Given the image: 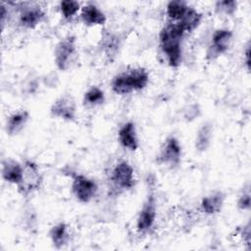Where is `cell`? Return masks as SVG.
<instances>
[{
  "label": "cell",
  "instance_id": "24",
  "mask_svg": "<svg viewBox=\"0 0 251 251\" xmlns=\"http://www.w3.org/2000/svg\"><path fill=\"white\" fill-rule=\"evenodd\" d=\"M236 207L240 211H249L251 207V192H250V184L247 182L242 189L240 190L237 200Z\"/></svg>",
  "mask_w": 251,
  "mask_h": 251
},
{
  "label": "cell",
  "instance_id": "19",
  "mask_svg": "<svg viewBox=\"0 0 251 251\" xmlns=\"http://www.w3.org/2000/svg\"><path fill=\"white\" fill-rule=\"evenodd\" d=\"M202 19H203L202 14L196 8L189 6L184 16L176 24H178L179 26L182 28V30L185 33H187V32L194 31L201 25Z\"/></svg>",
  "mask_w": 251,
  "mask_h": 251
},
{
  "label": "cell",
  "instance_id": "4",
  "mask_svg": "<svg viewBox=\"0 0 251 251\" xmlns=\"http://www.w3.org/2000/svg\"><path fill=\"white\" fill-rule=\"evenodd\" d=\"M182 159V146L178 138L173 134L168 135L163 141L156 162L168 169L177 168Z\"/></svg>",
  "mask_w": 251,
  "mask_h": 251
},
{
  "label": "cell",
  "instance_id": "5",
  "mask_svg": "<svg viewBox=\"0 0 251 251\" xmlns=\"http://www.w3.org/2000/svg\"><path fill=\"white\" fill-rule=\"evenodd\" d=\"M98 190V183L94 178L78 173L72 175L71 191L78 202L84 204L91 202L96 197Z\"/></svg>",
  "mask_w": 251,
  "mask_h": 251
},
{
  "label": "cell",
  "instance_id": "10",
  "mask_svg": "<svg viewBox=\"0 0 251 251\" xmlns=\"http://www.w3.org/2000/svg\"><path fill=\"white\" fill-rule=\"evenodd\" d=\"M49 113L55 119L75 123L77 119L76 102L71 94L61 95L51 104Z\"/></svg>",
  "mask_w": 251,
  "mask_h": 251
},
{
  "label": "cell",
  "instance_id": "13",
  "mask_svg": "<svg viewBox=\"0 0 251 251\" xmlns=\"http://www.w3.org/2000/svg\"><path fill=\"white\" fill-rule=\"evenodd\" d=\"M1 176L7 183L18 187L23 179V162L13 158L3 159L1 162Z\"/></svg>",
  "mask_w": 251,
  "mask_h": 251
},
{
  "label": "cell",
  "instance_id": "28",
  "mask_svg": "<svg viewBox=\"0 0 251 251\" xmlns=\"http://www.w3.org/2000/svg\"><path fill=\"white\" fill-rule=\"evenodd\" d=\"M243 62L246 70L249 72L250 71V42L247 43L245 50L243 52Z\"/></svg>",
  "mask_w": 251,
  "mask_h": 251
},
{
  "label": "cell",
  "instance_id": "8",
  "mask_svg": "<svg viewBox=\"0 0 251 251\" xmlns=\"http://www.w3.org/2000/svg\"><path fill=\"white\" fill-rule=\"evenodd\" d=\"M157 218V198L154 191L150 190L138 211L135 227L139 233L148 232L155 225Z\"/></svg>",
  "mask_w": 251,
  "mask_h": 251
},
{
  "label": "cell",
  "instance_id": "12",
  "mask_svg": "<svg viewBox=\"0 0 251 251\" xmlns=\"http://www.w3.org/2000/svg\"><path fill=\"white\" fill-rule=\"evenodd\" d=\"M118 141L123 148L131 152H134L139 148V138L134 122H125L119 127Z\"/></svg>",
  "mask_w": 251,
  "mask_h": 251
},
{
  "label": "cell",
  "instance_id": "16",
  "mask_svg": "<svg viewBox=\"0 0 251 251\" xmlns=\"http://www.w3.org/2000/svg\"><path fill=\"white\" fill-rule=\"evenodd\" d=\"M30 114L28 111L22 109L11 113L5 123V131L9 136H16L20 134L27 123L29 122Z\"/></svg>",
  "mask_w": 251,
  "mask_h": 251
},
{
  "label": "cell",
  "instance_id": "27",
  "mask_svg": "<svg viewBox=\"0 0 251 251\" xmlns=\"http://www.w3.org/2000/svg\"><path fill=\"white\" fill-rule=\"evenodd\" d=\"M9 7L8 4H6L5 2H1L0 4V21H1V27L2 29L4 28L6 23L9 20Z\"/></svg>",
  "mask_w": 251,
  "mask_h": 251
},
{
  "label": "cell",
  "instance_id": "20",
  "mask_svg": "<svg viewBox=\"0 0 251 251\" xmlns=\"http://www.w3.org/2000/svg\"><path fill=\"white\" fill-rule=\"evenodd\" d=\"M189 8V4L183 0H172L166 5V15L170 23H178Z\"/></svg>",
  "mask_w": 251,
  "mask_h": 251
},
{
  "label": "cell",
  "instance_id": "21",
  "mask_svg": "<svg viewBox=\"0 0 251 251\" xmlns=\"http://www.w3.org/2000/svg\"><path fill=\"white\" fill-rule=\"evenodd\" d=\"M106 96L102 88L97 85L90 86L83 94L82 103L88 108H95L105 103Z\"/></svg>",
  "mask_w": 251,
  "mask_h": 251
},
{
  "label": "cell",
  "instance_id": "6",
  "mask_svg": "<svg viewBox=\"0 0 251 251\" xmlns=\"http://www.w3.org/2000/svg\"><path fill=\"white\" fill-rule=\"evenodd\" d=\"M233 42V31L227 27H221L214 30L206 49V60L215 61L226 54Z\"/></svg>",
  "mask_w": 251,
  "mask_h": 251
},
{
  "label": "cell",
  "instance_id": "2",
  "mask_svg": "<svg viewBox=\"0 0 251 251\" xmlns=\"http://www.w3.org/2000/svg\"><path fill=\"white\" fill-rule=\"evenodd\" d=\"M150 80L149 72L143 67H133L117 74L111 81V88L117 95H127L147 87Z\"/></svg>",
  "mask_w": 251,
  "mask_h": 251
},
{
  "label": "cell",
  "instance_id": "23",
  "mask_svg": "<svg viewBox=\"0 0 251 251\" xmlns=\"http://www.w3.org/2000/svg\"><path fill=\"white\" fill-rule=\"evenodd\" d=\"M238 8V2L236 0H223L216 1L214 4L215 12L218 15L225 17H232Z\"/></svg>",
  "mask_w": 251,
  "mask_h": 251
},
{
  "label": "cell",
  "instance_id": "14",
  "mask_svg": "<svg viewBox=\"0 0 251 251\" xmlns=\"http://www.w3.org/2000/svg\"><path fill=\"white\" fill-rule=\"evenodd\" d=\"M226 193L222 190H213L207 195L203 196L200 201V210L207 216H214L222 212L225 202Z\"/></svg>",
  "mask_w": 251,
  "mask_h": 251
},
{
  "label": "cell",
  "instance_id": "1",
  "mask_svg": "<svg viewBox=\"0 0 251 251\" xmlns=\"http://www.w3.org/2000/svg\"><path fill=\"white\" fill-rule=\"evenodd\" d=\"M185 32L176 23H168L159 33V47L168 65L176 69L182 63V39Z\"/></svg>",
  "mask_w": 251,
  "mask_h": 251
},
{
  "label": "cell",
  "instance_id": "26",
  "mask_svg": "<svg viewBox=\"0 0 251 251\" xmlns=\"http://www.w3.org/2000/svg\"><path fill=\"white\" fill-rule=\"evenodd\" d=\"M200 114V108L197 104H192L186 107V109L184 110V114L183 117L186 121L191 122L193 121L195 118H197Z\"/></svg>",
  "mask_w": 251,
  "mask_h": 251
},
{
  "label": "cell",
  "instance_id": "7",
  "mask_svg": "<svg viewBox=\"0 0 251 251\" xmlns=\"http://www.w3.org/2000/svg\"><path fill=\"white\" fill-rule=\"evenodd\" d=\"M42 183L43 176L38 165L30 159H25L23 161V179L18 186L19 192L24 196H27L38 191Z\"/></svg>",
  "mask_w": 251,
  "mask_h": 251
},
{
  "label": "cell",
  "instance_id": "25",
  "mask_svg": "<svg viewBox=\"0 0 251 251\" xmlns=\"http://www.w3.org/2000/svg\"><path fill=\"white\" fill-rule=\"evenodd\" d=\"M239 235L241 236L243 242L248 246V248L250 247V241H251V224L250 221H248L245 225H243L238 231Z\"/></svg>",
  "mask_w": 251,
  "mask_h": 251
},
{
  "label": "cell",
  "instance_id": "18",
  "mask_svg": "<svg viewBox=\"0 0 251 251\" xmlns=\"http://www.w3.org/2000/svg\"><path fill=\"white\" fill-rule=\"evenodd\" d=\"M214 126L210 122H204L197 129L194 137V148L197 152H206L213 140Z\"/></svg>",
  "mask_w": 251,
  "mask_h": 251
},
{
  "label": "cell",
  "instance_id": "3",
  "mask_svg": "<svg viewBox=\"0 0 251 251\" xmlns=\"http://www.w3.org/2000/svg\"><path fill=\"white\" fill-rule=\"evenodd\" d=\"M78 58L76 38L70 34L62 38L54 49V64L61 72H67L72 69Z\"/></svg>",
  "mask_w": 251,
  "mask_h": 251
},
{
  "label": "cell",
  "instance_id": "22",
  "mask_svg": "<svg viewBox=\"0 0 251 251\" xmlns=\"http://www.w3.org/2000/svg\"><path fill=\"white\" fill-rule=\"evenodd\" d=\"M81 9V5L75 0H62L59 3V11L63 19L69 21L75 17Z\"/></svg>",
  "mask_w": 251,
  "mask_h": 251
},
{
  "label": "cell",
  "instance_id": "9",
  "mask_svg": "<svg viewBox=\"0 0 251 251\" xmlns=\"http://www.w3.org/2000/svg\"><path fill=\"white\" fill-rule=\"evenodd\" d=\"M110 180L114 187L120 191L133 188L135 185V175L132 165L126 160L118 161L111 171Z\"/></svg>",
  "mask_w": 251,
  "mask_h": 251
},
{
  "label": "cell",
  "instance_id": "11",
  "mask_svg": "<svg viewBox=\"0 0 251 251\" xmlns=\"http://www.w3.org/2000/svg\"><path fill=\"white\" fill-rule=\"evenodd\" d=\"M43 9L35 3H23L20 7L18 22L19 25L26 29H34L44 20Z\"/></svg>",
  "mask_w": 251,
  "mask_h": 251
},
{
  "label": "cell",
  "instance_id": "17",
  "mask_svg": "<svg viewBox=\"0 0 251 251\" xmlns=\"http://www.w3.org/2000/svg\"><path fill=\"white\" fill-rule=\"evenodd\" d=\"M48 237L54 248L62 249L66 247L71 240L69 225L65 222H59L53 225L48 231Z\"/></svg>",
  "mask_w": 251,
  "mask_h": 251
},
{
  "label": "cell",
  "instance_id": "15",
  "mask_svg": "<svg viewBox=\"0 0 251 251\" xmlns=\"http://www.w3.org/2000/svg\"><path fill=\"white\" fill-rule=\"evenodd\" d=\"M79 18L81 23L86 26L104 25L107 22L106 14L94 3H87L81 6Z\"/></svg>",
  "mask_w": 251,
  "mask_h": 251
}]
</instances>
